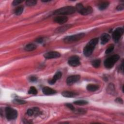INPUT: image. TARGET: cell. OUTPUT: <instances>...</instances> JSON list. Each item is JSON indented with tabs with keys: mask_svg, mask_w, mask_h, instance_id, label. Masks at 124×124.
<instances>
[{
	"mask_svg": "<svg viewBox=\"0 0 124 124\" xmlns=\"http://www.w3.org/2000/svg\"><path fill=\"white\" fill-rule=\"evenodd\" d=\"M98 41V38H95L91 40L83 49V53L85 56H90L93 53L95 46Z\"/></svg>",
	"mask_w": 124,
	"mask_h": 124,
	"instance_id": "cell-1",
	"label": "cell"
},
{
	"mask_svg": "<svg viewBox=\"0 0 124 124\" xmlns=\"http://www.w3.org/2000/svg\"><path fill=\"white\" fill-rule=\"evenodd\" d=\"M76 12L75 8L73 7H62L54 11V14L58 15H67L74 13Z\"/></svg>",
	"mask_w": 124,
	"mask_h": 124,
	"instance_id": "cell-2",
	"label": "cell"
},
{
	"mask_svg": "<svg viewBox=\"0 0 124 124\" xmlns=\"http://www.w3.org/2000/svg\"><path fill=\"white\" fill-rule=\"evenodd\" d=\"M75 8L76 11L84 16L90 14L93 11V10L91 7L88 6L85 7L81 4H78Z\"/></svg>",
	"mask_w": 124,
	"mask_h": 124,
	"instance_id": "cell-3",
	"label": "cell"
},
{
	"mask_svg": "<svg viewBox=\"0 0 124 124\" xmlns=\"http://www.w3.org/2000/svg\"><path fill=\"white\" fill-rule=\"evenodd\" d=\"M120 57L117 54L111 56L104 61V66L108 69L112 68L115 64L119 60Z\"/></svg>",
	"mask_w": 124,
	"mask_h": 124,
	"instance_id": "cell-4",
	"label": "cell"
},
{
	"mask_svg": "<svg viewBox=\"0 0 124 124\" xmlns=\"http://www.w3.org/2000/svg\"><path fill=\"white\" fill-rule=\"evenodd\" d=\"M85 36L84 33H80L71 36H68L64 38V42L66 43L75 42L81 39Z\"/></svg>",
	"mask_w": 124,
	"mask_h": 124,
	"instance_id": "cell-5",
	"label": "cell"
},
{
	"mask_svg": "<svg viewBox=\"0 0 124 124\" xmlns=\"http://www.w3.org/2000/svg\"><path fill=\"white\" fill-rule=\"evenodd\" d=\"M5 112L6 117L9 120H14L18 116L17 111L10 107H7L5 109Z\"/></svg>",
	"mask_w": 124,
	"mask_h": 124,
	"instance_id": "cell-6",
	"label": "cell"
},
{
	"mask_svg": "<svg viewBox=\"0 0 124 124\" xmlns=\"http://www.w3.org/2000/svg\"><path fill=\"white\" fill-rule=\"evenodd\" d=\"M124 28L119 27L116 29L112 33V38L115 42H118L124 34Z\"/></svg>",
	"mask_w": 124,
	"mask_h": 124,
	"instance_id": "cell-7",
	"label": "cell"
},
{
	"mask_svg": "<svg viewBox=\"0 0 124 124\" xmlns=\"http://www.w3.org/2000/svg\"><path fill=\"white\" fill-rule=\"evenodd\" d=\"M68 63L71 66L76 67L79 66L80 65V58L77 56H73L69 58Z\"/></svg>",
	"mask_w": 124,
	"mask_h": 124,
	"instance_id": "cell-8",
	"label": "cell"
},
{
	"mask_svg": "<svg viewBox=\"0 0 124 124\" xmlns=\"http://www.w3.org/2000/svg\"><path fill=\"white\" fill-rule=\"evenodd\" d=\"M80 78V76L79 75H72L71 76L67 79L66 83L68 85H71L74 83L78 81Z\"/></svg>",
	"mask_w": 124,
	"mask_h": 124,
	"instance_id": "cell-9",
	"label": "cell"
},
{
	"mask_svg": "<svg viewBox=\"0 0 124 124\" xmlns=\"http://www.w3.org/2000/svg\"><path fill=\"white\" fill-rule=\"evenodd\" d=\"M61 54L60 53L57 51H50L45 53L44 55V57L46 59H53L60 57Z\"/></svg>",
	"mask_w": 124,
	"mask_h": 124,
	"instance_id": "cell-10",
	"label": "cell"
},
{
	"mask_svg": "<svg viewBox=\"0 0 124 124\" xmlns=\"http://www.w3.org/2000/svg\"><path fill=\"white\" fill-rule=\"evenodd\" d=\"M68 21V18L66 16H57L56 18H54V22L59 23V24H64L66 22Z\"/></svg>",
	"mask_w": 124,
	"mask_h": 124,
	"instance_id": "cell-11",
	"label": "cell"
},
{
	"mask_svg": "<svg viewBox=\"0 0 124 124\" xmlns=\"http://www.w3.org/2000/svg\"><path fill=\"white\" fill-rule=\"evenodd\" d=\"M62 76V73L61 72L58 71V72H56L55 73V75L53 76V78L51 80H50L49 81V84H54L57 80H58L61 79Z\"/></svg>",
	"mask_w": 124,
	"mask_h": 124,
	"instance_id": "cell-12",
	"label": "cell"
},
{
	"mask_svg": "<svg viewBox=\"0 0 124 124\" xmlns=\"http://www.w3.org/2000/svg\"><path fill=\"white\" fill-rule=\"evenodd\" d=\"M43 93L46 95H52L56 93V91L49 87H45L42 90Z\"/></svg>",
	"mask_w": 124,
	"mask_h": 124,
	"instance_id": "cell-13",
	"label": "cell"
},
{
	"mask_svg": "<svg viewBox=\"0 0 124 124\" xmlns=\"http://www.w3.org/2000/svg\"><path fill=\"white\" fill-rule=\"evenodd\" d=\"M110 37L109 35L108 34L104 33L102 34L101 36L100 39H101V43L102 45H104L106 44L110 39Z\"/></svg>",
	"mask_w": 124,
	"mask_h": 124,
	"instance_id": "cell-14",
	"label": "cell"
},
{
	"mask_svg": "<svg viewBox=\"0 0 124 124\" xmlns=\"http://www.w3.org/2000/svg\"><path fill=\"white\" fill-rule=\"evenodd\" d=\"M70 27H71L70 25H66L63 26L62 27H60L56 30L55 32L57 33H63V32L66 31V30H67L68 29H69L70 28Z\"/></svg>",
	"mask_w": 124,
	"mask_h": 124,
	"instance_id": "cell-15",
	"label": "cell"
},
{
	"mask_svg": "<svg viewBox=\"0 0 124 124\" xmlns=\"http://www.w3.org/2000/svg\"><path fill=\"white\" fill-rule=\"evenodd\" d=\"M99 87L97 85L95 84H89L87 86V89L90 92H95L99 89Z\"/></svg>",
	"mask_w": 124,
	"mask_h": 124,
	"instance_id": "cell-16",
	"label": "cell"
},
{
	"mask_svg": "<svg viewBox=\"0 0 124 124\" xmlns=\"http://www.w3.org/2000/svg\"><path fill=\"white\" fill-rule=\"evenodd\" d=\"M62 95L64 97H73L76 95H77V94L75 93L74 92H69V91H64L62 93Z\"/></svg>",
	"mask_w": 124,
	"mask_h": 124,
	"instance_id": "cell-17",
	"label": "cell"
},
{
	"mask_svg": "<svg viewBox=\"0 0 124 124\" xmlns=\"http://www.w3.org/2000/svg\"><path fill=\"white\" fill-rule=\"evenodd\" d=\"M36 45H35L34 44L30 43V44H27L25 46L24 50L26 51H33L35 50V49H36Z\"/></svg>",
	"mask_w": 124,
	"mask_h": 124,
	"instance_id": "cell-18",
	"label": "cell"
},
{
	"mask_svg": "<svg viewBox=\"0 0 124 124\" xmlns=\"http://www.w3.org/2000/svg\"><path fill=\"white\" fill-rule=\"evenodd\" d=\"M109 5V3L108 2H105L102 3L98 6V8L100 10H104L106 9Z\"/></svg>",
	"mask_w": 124,
	"mask_h": 124,
	"instance_id": "cell-19",
	"label": "cell"
},
{
	"mask_svg": "<svg viewBox=\"0 0 124 124\" xmlns=\"http://www.w3.org/2000/svg\"><path fill=\"white\" fill-rule=\"evenodd\" d=\"M23 9H24L23 7H22V6L18 7L17 8H16V9L15 11V14L17 16L21 15L22 13V12L23 11Z\"/></svg>",
	"mask_w": 124,
	"mask_h": 124,
	"instance_id": "cell-20",
	"label": "cell"
},
{
	"mask_svg": "<svg viewBox=\"0 0 124 124\" xmlns=\"http://www.w3.org/2000/svg\"><path fill=\"white\" fill-rule=\"evenodd\" d=\"M100 63H101L100 60L97 59V60H95L93 61L92 62V65L93 67H94L95 68H98L99 67V66L100 65Z\"/></svg>",
	"mask_w": 124,
	"mask_h": 124,
	"instance_id": "cell-21",
	"label": "cell"
},
{
	"mask_svg": "<svg viewBox=\"0 0 124 124\" xmlns=\"http://www.w3.org/2000/svg\"><path fill=\"white\" fill-rule=\"evenodd\" d=\"M88 102L86 100H77L74 102V104L78 105H86Z\"/></svg>",
	"mask_w": 124,
	"mask_h": 124,
	"instance_id": "cell-22",
	"label": "cell"
},
{
	"mask_svg": "<svg viewBox=\"0 0 124 124\" xmlns=\"http://www.w3.org/2000/svg\"><path fill=\"white\" fill-rule=\"evenodd\" d=\"M37 3L36 1H35V0H29V1H27L26 2V4L27 6L29 7H32L35 6Z\"/></svg>",
	"mask_w": 124,
	"mask_h": 124,
	"instance_id": "cell-23",
	"label": "cell"
},
{
	"mask_svg": "<svg viewBox=\"0 0 124 124\" xmlns=\"http://www.w3.org/2000/svg\"><path fill=\"white\" fill-rule=\"evenodd\" d=\"M28 94H33V95H36L37 94V91L35 87H31L29 91Z\"/></svg>",
	"mask_w": 124,
	"mask_h": 124,
	"instance_id": "cell-24",
	"label": "cell"
},
{
	"mask_svg": "<svg viewBox=\"0 0 124 124\" xmlns=\"http://www.w3.org/2000/svg\"><path fill=\"white\" fill-rule=\"evenodd\" d=\"M13 102L15 103V104H24L26 103V101H25V100H22V99H16L13 100Z\"/></svg>",
	"mask_w": 124,
	"mask_h": 124,
	"instance_id": "cell-25",
	"label": "cell"
},
{
	"mask_svg": "<svg viewBox=\"0 0 124 124\" xmlns=\"http://www.w3.org/2000/svg\"><path fill=\"white\" fill-rule=\"evenodd\" d=\"M114 49V45H110L109 48L107 49L106 51V54H109L110 52H111Z\"/></svg>",
	"mask_w": 124,
	"mask_h": 124,
	"instance_id": "cell-26",
	"label": "cell"
},
{
	"mask_svg": "<svg viewBox=\"0 0 124 124\" xmlns=\"http://www.w3.org/2000/svg\"><path fill=\"white\" fill-rule=\"evenodd\" d=\"M27 113L28 115L29 116H32L33 115L35 114V112H34V110L33 109H28L27 111Z\"/></svg>",
	"mask_w": 124,
	"mask_h": 124,
	"instance_id": "cell-27",
	"label": "cell"
},
{
	"mask_svg": "<svg viewBox=\"0 0 124 124\" xmlns=\"http://www.w3.org/2000/svg\"><path fill=\"white\" fill-rule=\"evenodd\" d=\"M23 2V1H19V0H15V1H13L12 4H13V5L14 6H17V5L21 4Z\"/></svg>",
	"mask_w": 124,
	"mask_h": 124,
	"instance_id": "cell-28",
	"label": "cell"
},
{
	"mask_svg": "<svg viewBox=\"0 0 124 124\" xmlns=\"http://www.w3.org/2000/svg\"><path fill=\"white\" fill-rule=\"evenodd\" d=\"M66 106H67L69 109H70L71 110H74L75 109V108L71 104H69V103H67L66 104Z\"/></svg>",
	"mask_w": 124,
	"mask_h": 124,
	"instance_id": "cell-29",
	"label": "cell"
},
{
	"mask_svg": "<svg viewBox=\"0 0 124 124\" xmlns=\"http://www.w3.org/2000/svg\"><path fill=\"white\" fill-rule=\"evenodd\" d=\"M116 9L118 11H122V10H124V5L123 4L120 5L116 7Z\"/></svg>",
	"mask_w": 124,
	"mask_h": 124,
	"instance_id": "cell-30",
	"label": "cell"
},
{
	"mask_svg": "<svg viewBox=\"0 0 124 124\" xmlns=\"http://www.w3.org/2000/svg\"><path fill=\"white\" fill-rule=\"evenodd\" d=\"M37 78L35 76H32L30 78V80L32 82H35L37 80Z\"/></svg>",
	"mask_w": 124,
	"mask_h": 124,
	"instance_id": "cell-31",
	"label": "cell"
},
{
	"mask_svg": "<svg viewBox=\"0 0 124 124\" xmlns=\"http://www.w3.org/2000/svg\"><path fill=\"white\" fill-rule=\"evenodd\" d=\"M115 101L119 103H120V104H123V100L120 98V97H118V98H117L116 99H115Z\"/></svg>",
	"mask_w": 124,
	"mask_h": 124,
	"instance_id": "cell-32",
	"label": "cell"
},
{
	"mask_svg": "<svg viewBox=\"0 0 124 124\" xmlns=\"http://www.w3.org/2000/svg\"><path fill=\"white\" fill-rule=\"evenodd\" d=\"M43 41V39L42 38H39L36 40V42H37V43H42Z\"/></svg>",
	"mask_w": 124,
	"mask_h": 124,
	"instance_id": "cell-33",
	"label": "cell"
},
{
	"mask_svg": "<svg viewBox=\"0 0 124 124\" xmlns=\"http://www.w3.org/2000/svg\"><path fill=\"white\" fill-rule=\"evenodd\" d=\"M77 111L78 113H82V112H84V113L85 112V110L83 109H79L78 110H77Z\"/></svg>",
	"mask_w": 124,
	"mask_h": 124,
	"instance_id": "cell-34",
	"label": "cell"
},
{
	"mask_svg": "<svg viewBox=\"0 0 124 124\" xmlns=\"http://www.w3.org/2000/svg\"><path fill=\"white\" fill-rule=\"evenodd\" d=\"M120 68H121V70H122V71H123V61L122 62V64H121V66H120Z\"/></svg>",
	"mask_w": 124,
	"mask_h": 124,
	"instance_id": "cell-35",
	"label": "cell"
}]
</instances>
